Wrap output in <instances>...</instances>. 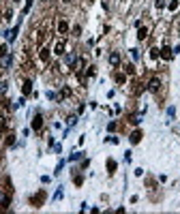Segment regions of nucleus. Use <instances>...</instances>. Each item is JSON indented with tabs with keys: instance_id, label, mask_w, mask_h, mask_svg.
Listing matches in <instances>:
<instances>
[{
	"instance_id": "1",
	"label": "nucleus",
	"mask_w": 180,
	"mask_h": 214,
	"mask_svg": "<svg viewBox=\"0 0 180 214\" xmlns=\"http://www.w3.org/2000/svg\"><path fill=\"white\" fill-rule=\"evenodd\" d=\"M148 90H150V92H159V90H161V79H159V77H152V79L148 81Z\"/></svg>"
},
{
	"instance_id": "2",
	"label": "nucleus",
	"mask_w": 180,
	"mask_h": 214,
	"mask_svg": "<svg viewBox=\"0 0 180 214\" xmlns=\"http://www.w3.org/2000/svg\"><path fill=\"white\" fill-rule=\"evenodd\" d=\"M41 129H43V116L37 113V116L32 118V131H41Z\"/></svg>"
},
{
	"instance_id": "3",
	"label": "nucleus",
	"mask_w": 180,
	"mask_h": 214,
	"mask_svg": "<svg viewBox=\"0 0 180 214\" xmlns=\"http://www.w3.org/2000/svg\"><path fill=\"white\" fill-rule=\"evenodd\" d=\"M7 206H11V195L0 191V208H7Z\"/></svg>"
},
{
	"instance_id": "4",
	"label": "nucleus",
	"mask_w": 180,
	"mask_h": 214,
	"mask_svg": "<svg viewBox=\"0 0 180 214\" xmlns=\"http://www.w3.org/2000/svg\"><path fill=\"white\" fill-rule=\"evenodd\" d=\"M142 137H144V135H142V131H133V133H131V137H129V141L135 146V144H140V141H142Z\"/></svg>"
},
{
	"instance_id": "5",
	"label": "nucleus",
	"mask_w": 180,
	"mask_h": 214,
	"mask_svg": "<svg viewBox=\"0 0 180 214\" xmlns=\"http://www.w3.org/2000/svg\"><path fill=\"white\" fill-rule=\"evenodd\" d=\"M159 56H161L163 60H172V56H174V52H172V50H169V47L165 45V47H163V50H159Z\"/></svg>"
},
{
	"instance_id": "6",
	"label": "nucleus",
	"mask_w": 180,
	"mask_h": 214,
	"mask_svg": "<svg viewBox=\"0 0 180 214\" xmlns=\"http://www.w3.org/2000/svg\"><path fill=\"white\" fill-rule=\"evenodd\" d=\"M109 64H111V66H118V64H120V54H118V52H111V54H109Z\"/></svg>"
},
{
	"instance_id": "7",
	"label": "nucleus",
	"mask_w": 180,
	"mask_h": 214,
	"mask_svg": "<svg viewBox=\"0 0 180 214\" xmlns=\"http://www.w3.org/2000/svg\"><path fill=\"white\" fill-rule=\"evenodd\" d=\"M43 199H45V193H43V191H41V193H39V195H34V197H30V203H32V206H37V208H39V206H41V201H43Z\"/></svg>"
},
{
	"instance_id": "8",
	"label": "nucleus",
	"mask_w": 180,
	"mask_h": 214,
	"mask_svg": "<svg viewBox=\"0 0 180 214\" xmlns=\"http://www.w3.org/2000/svg\"><path fill=\"white\" fill-rule=\"evenodd\" d=\"M64 47H66V45H64V41L60 39V41L56 43V47H54V54H58V56H62V54H64Z\"/></svg>"
},
{
	"instance_id": "9",
	"label": "nucleus",
	"mask_w": 180,
	"mask_h": 214,
	"mask_svg": "<svg viewBox=\"0 0 180 214\" xmlns=\"http://www.w3.org/2000/svg\"><path fill=\"white\" fill-rule=\"evenodd\" d=\"M58 32H60V34H66V32H69V24H66L64 19L58 21Z\"/></svg>"
},
{
	"instance_id": "10",
	"label": "nucleus",
	"mask_w": 180,
	"mask_h": 214,
	"mask_svg": "<svg viewBox=\"0 0 180 214\" xmlns=\"http://www.w3.org/2000/svg\"><path fill=\"white\" fill-rule=\"evenodd\" d=\"M75 60H77V58H75V54H64V64H66V66H73V64H75Z\"/></svg>"
},
{
	"instance_id": "11",
	"label": "nucleus",
	"mask_w": 180,
	"mask_h": 214,
	"mask_svg": "<svg viewBox=\"0 0 180 214\" xmlns=\"http://www.w3.org/2000/svg\"><path fill=\"white\" fill-rule=\"evenodd\" d=\"M21 92H24V94H30V92H32V81H30V79L24 81V86H21Z\"/></svg>"
},
{
	"instance_id": "12",
	"label": "nucleus",
	"mask_w": 180,
	"mask_h": 214,
	"mask_svg": "<svg viewBox=\"0 0 180 214\" xmlns=\"http://www.w3.org/2000/svg\"><path fill=\"white\" fill-rule=\"evenodd\" d=\"M17 32H19V26H15V28H11V30L7 32V39H9V41H15V37H17Z\"/></svg>"
},
{
	"instance_id": "13",
	"label": "nucleus",
	"mask_w": 180,
	"mask_h": 214,
	"mask_svg": "<svg viewBox=\"0 0 180 214\" xmlns=\"http://www.w3.org/2000/svg\"><path fill=\"white\" fill-rule=\"evenodd\" d=\"M39 56H41L43 62H47V60H50V50H47V47H41V54H39Z\"/></svg>"
},
{
	"instance_id": "14",
	"label": "nucleus",
	"mask_w": 180,
	"mask_h": 214,
	"mask_svg": "<svg viewBox=\"0 0 180 214\" xmlns=\"http://www.w3.org/2000/svg\"><path fill=\"white\" fill-rule=\"evenodd\" d=\"M146 37H148V28H144V26H140V30H137V39H140V41H144Z\"/></svg>"
},
{
	"instance_id": "15",
	"label": "nucleus",
	"mask_w": 180,
	"mask_h": 214,
	"mask_svg": "<svg viewBox=\"0 0 180 214\" xmlns=\"http://www.w3.org/2000/svg\"><path fill=\"white\" fill-rule=\"evenodd\" d=\"M107 171H109V174L116 171V161H114V158H107Z\"/></svg>"
},
{
	"instance_id": "16",
	"label": "nucleus",
	"mask_w": 180,
	"mask_h": 214,
	"mask_svg": "<svg viewBox=\"0 0 180 214\" xmlns=\"http://www.w3.org/2000/svg\"><path fill=\"white\" fill-rule=\"evenodd\" d=\"M0 131H2V133L7 131V116L5 113H0Z\"/></svg>"
},
{
	"instance_id": "17",
	"label": "nucleus",
	"mask_w": 180,
	"mask_h": 214,
	"mask_svg": "<svg viewBox=\"0 0 180 214\" xmlns=\"http://www.w3.org/2000/svg\"><path fill=\"white\" fill-rule=\"evenodd\" d=\"M0 60H2V66H5V69H9V66H11V60H13V58H11V56L7 54V56H2Z\"/></svg>"
},
{
	"instance_id": "18",
	"label": "nucleus",
	"mask_w": 180,
	"mask_h": 214,
	"mask_svg": "<svg viewBox=\"0 0 180 214\" xmlns=\"http://www.w3.org/2000/svg\"><path fill=\"white\" fill-rule=\"evenodd\" d=\"M66 97H71V88H66V86H64V88L60 90V99H66Z\"/></svg>"
},
{
	"instance_id": "19",
	"label": "nucleus",
	"mask_w": 180,
	"mask_h": 214,
	"mask_svg": "<svg viewBox=\"0 0 180 214\" xmlns=\"http://www.w3.org/2000/svg\"><path fill=\"white\" fill-rule=\"evenodd\" d=\"M114 79H116L118 84H124V81H127V75H124V73H116V75H114Z\"/></svg>"
},
{
	"instance_id": "20",
	"label": "nucleus",
	"mask_w": 180,
	"mask_h": 214,
	"mask_svg": "<svg viewBox=\"0 0 180 214\" xmlns=\"http://www.w3.org/2000/svg\"><path fill=\"white\" fill-rule=\"evenodd\" d=\"M95 73H97V66H88V71H86V77H95Z\"/></svg>"
},
{
	"instance_id": "21",
	"label": "nucleus",
	"mask_w": 180,
	"mask_h": 214,
	"mask_svg": "<svg viewBox=\"0 0 180 214\" xmlns=\"http://www.w3.org/2000/svg\"><path fill=\"white\" fill-rule=\"evenodd\" d=\"M75 66H77V69L82 71V69L86 66V58H79V60H75Z\"/></svg>"
},
{
	"instance_id": "22",
	"label": "nucleus",
	"mask_w": 180,
	"mask_h": 214,
	"mask_svg": "<svg viewBox=\"0 0 180 214\" xmlns=\"http://www.w3.org/2000/svg\"><path fill=\"white\" fill-rule=\"evenodd\" d=\"M7 90H9V84L7 81H0V94H7Z\"/></svg>"
},
{
	"instance_id": "23",
	"label": "nucleus",
	"mask_w": 180,
	"mask_h": 214,
	"mask_svg": "<svg viewBox=\"0 0 180 214\" xmlns=\"http://www.w3.org/2000/svg\"><path fill=\"white\" fill-rule=\"evenodd\" d=\"M124 73H127V75H133V73H135V66H133V64H127V66H124Z\"/></svg>"
},
{
	"instance_id": "24",
	"label": "nucleus",
	"mask_w": 180,
	"mask_h": 214,
	"mask_svg": "<svg viewBox=\"0 0 180 214\" xmlns=\"http://www.w3.org/2000/svg\"><path fill=\"white\" fill-rule=\"evenodd\" d=\"M7 54H9V47H7V45H0V58L7 56Z\"/></svg>"
},
{
	"instance_id": "25",
	"label": "nucleus",
	"mask_w": 180,
	"mask_h": 214,
	"mask_svg": "<svg viewBox=\"0 0 180 214\" xmlns=\"http://www.w3.org/2000/svg\"><path fill=\"white\" fill-rule=\"evenodd\" d=\"M150 58H152V60L159 58V50H156V47H152V50H150Z\"/></svg>"
},
{
	"instance_id": "26",
	"label": "nucleus",
	"mask_w": 180,
	"mask_h": 214,
	"mask_svg": "<svg viewBox=\"0 0 180 214\" xmlns=\"http://www.w3.org/2000/svg\"><path fill=\"white\" fill-rule=\"evenodd\" d=\"M75 122H77V116H69V122H66V124H69V129H71Z\"/></svg>"
},
{
	"instance_id": "27",
	"label": "nucleus",
	"mask_w": 180,
	"mask_h": 214,
	"mask_svg": "<svg viewBox=\"0 0 180 214\" xmlns=\"http://www.w3.org/2000/svg\"><path fill=\"white\" fill-rule=\"evenodd\" d=\"M167 7H169V11H176V9H178V0H172Z\"/></svg>"
},
{
	"instance_id": "28",
	"label": "nucleus",
	"mask_w": 180,
	"mask_h": 214,
	"mask_svg": "<svg viewBox=\"0 0 180 214\" xmlns=\"http://www.w3.org/2000/svg\"><path fill=\"white\" fill-rule=\"evenodd\" d=\"M131 58L137 60V58H140V50H131Z\"/></svg>"
},
{
	"instance_id": "29",
	"label": "nucleus",
	"mask_w": 180,
	"mask_h": 214,
	"mask_svg": "<svg viewBox=\"0 0 180 214\" xmlns=\"http://www.w3.org/2000/svg\"><path fill=\"white\" fill-rule=\"evenodd\" d=\"M154 7H156V9H163V7H165V0H156Z\"/></svg>"
},
{
	"instance_id": "30",
	"label": "nucleus",
	"mask_w": 180,
	"mask_h": 214,
	"mask_svg": "<svg viewBox=\"0 0 180 214\" xmlns=\"http://www.w3.org/2000/svg\"><path fill=\"white\" fill-rule=\"evenodd\" d=\"M77 158H82V152H75V154L69 156V161H77Z\"/></svg>"
},
{
	"instance_id": "31",
	"label": "nucleus",
	"mask_w": 180,
	"mask_h": 214,
	"mask_svg": "<svg viewBox=\"0 0 180 214\" xmlns=\"http://www.w3.org/2000/svg\"><path fill=\"white\" fill-rule=\"evenodd\" d=\"M13 144H15V137L9 135V137H7V146H13Z\"/></svg>"
},
{
	"instance_id": "32",
	"label": "nucleus",
	"mask_w": 180,
	"mask_h": 214,
	"mask_svg": "<svg viewBox=\"0 0 180 214\" xmlns=\"http://www.w3.org/2000/svg\"><path fill=\"white\" fill-rule=\"evenodd\" d=\"M30 7H32V0H28V2H26V7H24V15L30 11Z\"/></svg>"
},
{
	"instance_id": "33",
	"label": "nucleus",
	"mask_w": 180,
	"mask_h": 214,
	"mask_svg": "<svg viewBox=\"0 0 180 214\" xmlns=\"http://www.w3.org/2000/svg\"><path fill=\"white\" fill-rule=\"evenodd\" d=\"M107 131H109V133L116 131V122H109V124H107Z\"/></svg>"
},
{
	"instance_id": "34",
	"label": "nucleus",
	"mask_w": 180,
	"mask_h": 214,
	"mask_svg": "<svg viewBox=\"0 0 180 214\" xmlns=\"http://www.w3.org/2000/svg\"><path fill=\"white\" fill-rule=\"evenodd\" d=\"M45 97H47V99H56V94H54L52 90H47V92H45Z\"/></svg>"
},
{
	"instance_id": "35",
	"label": "nucleus",
	"mask_w": 180,
	"mask_h": 214,
	"mask_svg": "<svg viewBox=\"0 0 180 214\" xmlns=\"http://www.w3.org/2000/svg\"><path fill=\"white\" fill-rule=\"evenodd\" d=\"M174 113H176V109H174V107H167V116L174 118Z\"/></svg>"
},
{
	"instance_id": "36",
	"label": "nucleus",
	"mask_w": 180,
	"mask_h": 214,
	"mask_svg": "<svg viewBox=\"0 0 180 214\" xmlns=\"http://www.w3.org/2000/svg\"><path fill=\"white\" fill-rule=\"evenodd\" d=\"M62 197V188H58V191H56V195H54V199H60Z\"/></svg>"
},
{
	"instance_id": "37",
	"label": "nucleus",
	"mask_w": 180,
	"mask_h": 214,
	"mask_svg": "<svg viewBox=\"0 0 180 214\" xmlns=\"http://www.w3.org/2000/svg\"><path fill=\"white\" fill-rule=\"evenodd\" d=\"M0 135H2V131H0Z\"/></svg>"
},
{
	"instance_id": "38",
	"label": "nucleus",
	"mask_w": 180,
	"mask_h": 214,
	"mask_svg": "<svg viewBox=\"0 0 180 214\" xmlns=\"http://www.w3.org/2000/svg\"><path fill=\"white\" fill-rule=\"evenodd\" d=\"M15 2H17V0H15Z\"/></svg>"
}]
</instances>
